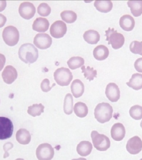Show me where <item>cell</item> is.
Masks as SVG:
<instances>
[{
	"mask_svg": "<svg viewBox=\"0 0 142 160\" xmlns=\"http://www.w3.org/2000/svg\"><path fill=\"white\" fill-rule=\"evenodd\" d=\"M19 58L26 63H32L38 58V49L33 44L26 43L21 45L18 51Z\"/></svg>",
	"mask_w": 142,
	"mask_h": 160,
	"instance_id": "obj_1",
	"label": "cell"
},
{
	"mask_svg": "<svg viewBox=\"0 0 142 160\" xmlns=\"http://www.w3.org/2000/svg\"><path fill=\"white\" fill-rule=\"evenodd\" d=\"M113 109L108 103L98 104L94 110L95 119L101 124L109 121L112 118Z\"/></svg>",
	"mask_w": 142,
	"mask_h": 160,
	"instance_id": "obj_2",
	"label": "cell"
},
{
	"mask_svg": "<svg viewBox=\"0 0 142 160\" xmlns=\"http://www.w3.org/2000/svg\"><path fill=\"white\" fill-rule=\"evenodd\" d=\"M106 41L109 44H111L113 49H118L122 48L125 42V38L122 34L118 33L114 29L109 28L106 31Z\"/></svg>",
	"mask_w": 142,
	"mask_h": 160,
	"instance_id": "obj_3",
	"label": "cell"
},
{
	"mask_svg": "<svg viewBox=\"0 0 142 160\" xmlns=\"http://www.w3.org/2000/svg\"><path fill=\"white\" fill-rule=\"evenodd\" d=\"M94 146L97 150L104 152L107 150L111 146V142L109 138L103 134H100L96 131L91 133Z\"/></svg>",
	"mask_w": 142,
	"mask_h": 160,
	"instance_id": "obj_4",
	"label": "cell"
},
{
	"mask_svg": "<svg viewBox=\"0 0 142 160\" xmlns=\"http://www.w3.org/2000/svg\"><path fill=\"white\" fill-rule=\"evenodd\" d=\"M54 79L59 86H68L73 79V75L70 70L62 67L58 68L54 73Z\"/></svg>",
	"mask_w": 142,
	"mask_h": 160,
	"instance_id": "obj_5",
	"label": "cell"
},
{
	"mask_svg": "<svg viewBox=\"0 0 142 160\" xmlns=\"http://www.w3.org/2000/svg\"><path fill=\"white\" fill-rule=\"evenodd\" d=\"M4 41L9 46H14L18 43L20 34L18 30L13 26H8L4 29L2 34Z\"/></svg>",
	"mask_w": 142,
	"mask_h": 160,
	"instance_id": "obj_6",
	"label": "cell"
},
{
	"mask_svg": "<svg viewBox=\"0 0 142 160\" xmlns=\"http://www.w3.org/2000/svg\"><path fill=\"white\" fill-rule=\"evenodd\" d=\"M13 132L12 122L8 118L0 117V140H6L12 137Z\"/></svg>",
	"mask_w": 142,
	"mask_h": 160,
	"instance_id": "obj_7",
	"label": "cell"
},
{
	"mask_svg": "<svg viewBox=\"0 0 142 160\" xmlns=\"http://www.w3.org/2000/svg\"><path fill=\"white\" fill-rule=\"evenodd\" d=\"M36 155L38 160H51L54 157V149L49 143H42L37 148Z\"/></svg>",
	"mask_w": 142,
	"mask_h": 160,
	"instance_id": "obj_8",
	"label": "cell"
},
{
	"mask_svg": "<svg viewBox=\"0 0 142 160\" xmlns=\"http://www.w3.org/2000/svg\"><path fill=\"white\" fill-rule=\"evenodd\" d=\"M49 31L53 38L57 39L61 38L66 33V24L61 20L56 21L52 24Z\"/></svg>",
	"mask_w": 142,
	"mask_h": 160,
	"instance_id": "obj_9",
	"label": "cell"
},
{
	"mask_svg": "<svg viewBox=\"0 0 142 160\" xmlns=\"http://www.w3.org/2000/svg\"><path fill=\"white\" fill-rule=\"evenodd\" d=\"M36 8L32 3L25 2L21 3L19 8L20 16L25 19L30 20L35 16Z\"/></svg>",
	"mask_w": 142,
	"mask_h": 160,
	"instance_id": "obj_10",
	"label": "cell"
},
{
	"mask_svg": "<svg viewBox=\"0 0 142 160\" xmlns=\"http://www.w3.org/2000/svg\"><path fill=\"white\" fill-rule=\"evenodd\" d=\"M33 43L39 49H45L50 48L52 44V39L47 34L39 33L34 38Z\"/></svg>",
	"mask_w": 142,
	"mask_h": 160,
	"instance_id": "obj_11",
	"label": "cell"
},
{
	"mask_svg": "<svg viewBox=\"0 0 142 160\" xmlns=\"http://www.w3.org/2000/svg\"><path fill=\"white\" fill-rule=\"evenodd\" d=\"M127 151L130 154L136 155L142 150V141L139 137L134 136L128 140L126 146Z\"/></svg>",
	"mask_w": 142,
	"mask_h": 160,
	"instance_id": "obj_12",
	"label": "cell"
},
{
	"mask_svg": "<svg viewBox=\"0 0 142 160\" xmlns=\"http://www.w3.org/2000/svg\"><path fill=\"white\" fill-rule=\"evenodd\" d=\"M105 94L108 99L112 102H116L120 98V91L118 86L111 82L106 86Z\"/></svg>",
	"mask_w": 142,
	"mask_h": 160,
	"instance_id": "obj_13",
	"label": "cell"
},
{
	"mask_svg": "<svg viewBox=\"0 0 142 160\" xmlns=\"http://www.w3.org/2000/svg\"><path fill=\"white\" fill-rule=\"evenodd\" d=\"M3 79L8 84H11L18 77V72L12 66H6L2 73Z\"/></svg>",
	"mask_w": 142,
	"mask_h": 160,
	"instance_id": "obj_14",
	"label": "cell"
},
{
	"mask_svg": "<svg viewBox=\"0 0 142 160\" xmlns=\"http://www.w3.org/2000/svg\"><path fill=\"white\" fill-rule=\"evenodd\" d=\"M111 138L114 140L116 141H121L125 138V127L121 123H116L111 128Z\"/></svg>",
	"mask_w": 142,
	"mask_h": 160,
	"instance_id": "obj_15",
	"label": "cell"
},
{
	"mask_svg": "<svg viewBox=\"0 0 142 160\" xmlns=\"http://www.w3.org/2000/svg\"><path fill=\"white\" fill-rule=\"evenodd\" d=\"M119 24L121 28L125 31H131L135 25L134 18L130 15H124L120 18Z\"/></svg>",
	"mask_w": 142,
	"mask_h": 160,
	"instance_id": "obj_16",
	"label": "cell"
},
{
	"mask_svg": "<svg viewBox=\"0 0 142 160\" xmlns=\"http://www.w3.org/2000/svg\"><path fill=\"white\" fill-rule=\"evenodd\" d=\"M49 26V23L46 18H38L33 24V29L39 32H44L47 31Z\"/></svg>",
	"mask_w": 142,
	"mask_h": 160,
	"instance_id": "obj_17",
	"label": "cell"
},
{
	"mask_svg": "<svg viewBox=\"0 0 142 160\" xmlns=\"http://www.w3.org/2000/svg\"><path fill=\"white\" fill-rule=\"evenodd\" d=\"M93 146L89 141H83L80 142L77 146V151L82 157H87L92 152Z\"/></svg>",
	"mask_w": 142,
	"mask_h": 160,
	"instance_id": "obj_18",
	"label": "cell"
},
{
	"mask_svg": "<svg viewBox=\"0 0 142 160\" xmlns=\"http://www.w3.org/2000/svg\"><path fill=\"white\" fill-rule=\"evenodd\" d=\"M71 91L75 98H79L83 95L84 91V86L79 79H75L72 82L71 86Z\"/></svg>",
	"mask_w": 142,
	"mask_h": 160,
	"instance_id": "obj_19",
	"label": "cell"
},
{
	"mask_svg": "<svg viewBox=\"0 0 142 160\" xmlns=\"http://www.w3.org/2000/svg\"><path fill=\"white\" fill-rule=\"evenodd\" d=\"M109 52L108 48L104 45L98 46L93 51V55L98 61H103L109 57Z\"/></svg>",
	"mask_w": 142,
	"mask_h": 160,
	"instance_id": "obj_20",
	"label": "cell"
},
{
	"mask_svg": "<svg viewBox=\"0 0 142 160\" xmlns=\"http://www.w3.org/2000/svg\"><path fill=\"white\" fill-rule=\"evenodd\" d=\"M16 139L20 144L26 145L30 143L31 136L28 131L25 129H21L16 133Z\"/></svg>",
	"mask_w": 142,
	"mask_h": 160,
	"instance_id": "obj_21",
	"label": "cell"
},
{
	"mask_svg": "<svg viewBox=\"0 0 142 160\" xmlns=\"http://www.w3.org/2000/svg\"><path fill=\"white\" fill-rule=\"evenodd\" d=\"M126 84L133 89L138 91L142 88V74L139 73H134L132 76L129 82Z\"/></svg>",
	"mask_w": 142,
	"mask_h": 160,
	"instance_id": "obj_22",
	"label": "cell"
},
{
	"mask_svg": "<svg viewBox=\"0 0 142 160\" xmlns=\"http://www.w3.org/2000/svg\"><path fill=\"white\" fill-rule=\"evenodd\" d=\"M83 38L84 40L89 44H96L100 40V36L97 31L90 30L84 32Z\"/></svg>",
	"mask_w": 142,
	"mask_h": 160,
	"instance_id": "obj_23",
	"label": "cell"
},
{
	"mask_svg": "<svg viewBox=\"0 0 142 160\" xmlns=\"http://www.w3.org/2000/svg\"><path fill=\"white\" fill-rule=\"evenodd\" d=\"M94 6L98 11L107 13L111 11L113 5L110 1H95Z\"/></svg>",
	"mask_w": 142,
	"mask_h": 160,
	"instance_id": "obj_24",
	"label": "cell"
},
{
	"mask_svg": "<svg viewBox=\"0 0 142 160\" xmlns=\"http://www.w3.org/2000/svg\"><path fill=\"white\" fill-rule=\"evenodd\" d=\"M127 4L133 16L139 17L142 14V1H129Z\"/></svg>",
	"mask_w": 142,
	"mask_h": 160,
	"instance_id": "obj_25",
	"label": "cell"
},
{
	"mask_svg": "<svg viewBox=\"0 0 142 160\" xmlns=\"http://www.w3.org/2000/svg\"><path fill=\"white\" fill-rule=\"evenodd\" d=\"M74 110L76 115L78 117L83 118L87 116L88 108L84 103L79 102L76 103L74 107Z\"/></svg>",
	"mask_w": 142,
	"mask_h": 160,
	"instance_id": "obj_26",
	"label": "cell"
},
{
	"mask_svg": "<svg viewBox=\"0 0 142 160\" xmlns=\"http://www.w3.org/2000/svg\"><path fill=\"white\" fill-rule=\"evenodd\" d=\"M44 109L45 107L42 104H35L32 106L28 107L27 112L29 115L35 117L40 116L42 113L44 112Z\"/></svg>",
	"mask_w": 142,
	"mask_h": 160,
	"instance_id": "obj_27",
	"label": "cell"
},
{
	"mask_svg": "<svg viewBox=\"0 0 142 160\" xmlns=\"http://www.w3.org/2000/svg\"><path fill=\"white\" fill-rule=\"evenodd\" d=\"M69 67L70 69L74 70L79 68L84 64L83 58L79 57H74L71 58L67 62Z\"/></svg>",
	"mask_w": 142,
	"mask_h": 160,
	"instance_id": "obj_28",
	"label": "cell"
},
{
	"mask_svg": "<svg viewBox=\"0 0 142 160\" xmlns=\"http://www.w3.org/2000/svg\"><path fill=\"white\" fill-rule=\"evenodd\" d=\"M73 98L70 93L67 94L64 100V111L67 115H69L73 112Z\"/></svg>",
	"mask_w": 142,
	"mask_h": 160,
	"instance_id": "obj_29",
	"label": "cell"
},
{
	"mask_svg": "<svg viewBox=\"0 0 142 160\" xmlns=\"http://www.w3.org/2000/svg\"><path fill=\"white\" fill-rule=\"evenodd\" d=\"M62 20L68 23H72L77 19V14L71 11H65L60 14Z\"/></svg>",
	"mask_w": 142,
	"mask_h": 160,
	"instance_id": "obj_30",
	"label": "cell"
},
{
	"mask_svg": "<svg viewBox=\"0 0 142 160\" xmlns=\"http://www.w3.org/2000/svg\"><path fill=\"white\" fill-rule=\"evenodd\" d=\"M81 69L85 78L89 80V81H93L94 78H96L97 75V71L94 69L93 68H91L89 66L87 67L85 66H83Z\"/></svg>",
	"mask_w": 142,
	"mask_h": 160,
	"instance_id": "obj_31",
	"label": "cell"
},
{
	"mask_svg": "<svg viewBox=\"0 0 142 160\" xmlns=\"http://www.w3.org/2000/svg\"><path fill=\"white\" fill-rule=\"evenodd\" d=\"M129 114L130 117L134 120H141L142 119V107L139 105L132 107L129 110Z\"/></svg>",
	"mask_w": 142,
	"mask_h": 160,
	"instance_id": "obj_32",
	"label": "cell"
},
{
	"mask_svg": "<svg viewBox=\"0 0 142 160\" xmlns=\"http://www.w3.org/2000/svg\"><path fill=\"white\" fill-rule=\"evenodd\" d=\"M51 12V8L46 3H42L38 8V12L40 16L47 17Z\"/></svg>",
	"mask_w": 142,
	"mask_h": 160,
	"instance_id": "obj_33",
	"label": "cell"
},
{
	"mask_svg": "<svg viewBox=\"0 0 142 160\" xmlns=\"http://www.w3.org/2000/svg\"><path fill=\"white\" fill-rule=\"evenodd\" d=\"M142 44L141 42L134 41L132 42L130 45V52L134 54H140L141 52Z\"/></svg>",
	"mask_w": 142,
	"mask_h": 160,
	"instance_id": "obj_34",
	"label": "cell"
},
{
	"mask_svg": "<svg viewBox=\"0 0 142 160\" xmlns=\"http://www.w3.org/2000/svg\"><path fill=\"white\" fill-rule=\"evenodd\" d=\"M49 84H50V82L49 80L47 78H45L43 80L41 83V88L43 91L45 92H49L51 90L52 88L55 85V84L54 83L53 86L50 87L49 86Z\"/></svg>",
	"mask_w": 142,
	"mask_h": 160,
	"instance_id": "obj_35",
	"label": "cell"
},
{
	"mask_svg": "<svg viewBox=\"0 0 142 160\" xmlns=\"http://www.w3.org/2000/svg\"><path fill=\"white\" fill-rule=\"evenodd\" d=\"M13 145L11 142H7L5 143L3 146V149L5 151V154L4 155L3 158H5L8 157L9 156V154L8 152L11 148H13Z\"/></svg>",
	"mask_w": 142,
	"mask_h": 160,
	"instance_id": "obj_36",
	"label": "cell"
},
{
	"mask_svg": "<svg viewBox=\"0 0 142 160\" xmlns=\"http://www.w3.org/2000/svg\"><path fill=\"white\" fill-rule=\"evenodd\" d=\"M134 67L138 72L142 73V58H139L135 61Z\"/></svg>",
	"mask_w": 142,
	"mask_h": 160,
	"instance_id": "obj_37",
	"label": "cell"
},
{
	"mask_svg": "<svg viewBox=\"0 0 142 160\" xmlns=\"http://www.w3.org/2000/svg\"><path fill=\"white\" fill-rule=\"evenodd\" d=\"M6 61V59L5 56L3 54H0V72L2 71L4 67Z\"/></svg>",
	"mask_w": 142,
	"mask_h": 160,
	"instance_id": "obj_38",
	"label": "cell"
},
{
	"mask_svg": "<svg viewBox=\"0 0 142 160\" xmlns=\"http://www.w3.org/2000/svg\"><path fill=\"white\" fill-rule=\"evenodd\" d=\"M7 21V19L4 16L0 13V28L4 26Z\"/></svg>",
	"mask_w": 142,
	"mask_h": 160,
	"instance_id": "obj_39",
	"label": "cell"
},
{
	"mask_svg": "<svg viewBox=\"0 0 142 160\" xmlns=\"http://www.w3.org/2000/svg\"><path fill=\"white\" fill-rule=\"evenodd\" d=\"M7 6L6 1H0V12L4 11Z\"/></svg>",
	"mask_w": 142,
	"mask_h": 160,
	"instance_id": "obj_40",
	"label": "cell"
},
{
	"mask_svg": "<svg viewBox=\"0 0 142 160\" xmlns=\"http://www.w3.org/2000/svg\"><path fill=\"white\" fill-rule=\"evenodd\" d=\"M72 160H87L86 158H77V159H73Z\"/></svg>",
	"mask_w": 142,
	"mask_h": 160,
	"instance_id": "obj_41",
	"label": "cell"
},
{
	"mask_svg": "<svg viewBox=\"0 0 142 160\" xmlns=\"http://www.w3.org/2000/svg\"><path fill=\"white\" fill-rule=\"evenodd\" d=\"M16 160H24L23 158H18V159H16Z\"/></svg>",
	"mask_w": 142,
	"mask_h": 160,
	"instance_id": "obj_42",
	"label": "cell"
},
{
	"mask_svg": "<svg viewBox=\"0 0 142 160\" xmlns=\"http://www.w3.org/2000/svg\"><path fill=\"white\" fill-rule=\"evenodd\" d=\"M141 44H142V48H141V54H140V55L142 56V42H141Z\"/></svg>",
	"mask_w": 142,
	"mask_h": 160,
	"instance_id": "obj_43",
	"label": "cell"
},
{
	"mask_svg": "<svg viewBox=\"0 0 142 160\" xmlns=\"http://www.w3.org/2000/svg\"><path fill=\"white\" fill-rule=\"evenodd\" d=\"M140 127H141V128H142V121L141 122V123H140Z\"/></svg>",
	"mask_w": 142,
	"mask_h": 160,
	"instance_id": "obj_44",
	"label": "cell"
},
{
	"mask_svg": "<svg viewBox=\"0 0 142 160\" xmlns=\"http://www.w3.org/2000/svg\"><path fill=\"white\" fill-rule=\"evenodd\" d=\"M140 160H142V158H141V159H140Z\"/></svg>",
	"mask_w": 142,
	"mask_h": 160,
	"instance_id": "obj_45",
	"label": "cell"
}]
</instances>
